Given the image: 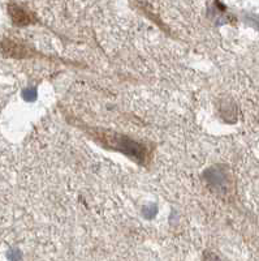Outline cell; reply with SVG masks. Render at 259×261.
<instances>
[{
  "instance_id": "obj_1",
  "label": "cell",
  "mask_w": 259,
  "mask_h": 261,
  "mask_svg": "<svg viewBox=\"0 0 259 261\" xmlns=\"http://www.w3.org/2000/svg\"><path fill=\"white\" fill-rule=\"evenodd\" d=\"M9 13L12 16V20L15 21V24L17 25H24L27 24V21H29V16L25 11L20 8L17 6H11L9 7Z\"/></svg>"
}]
</instances>
